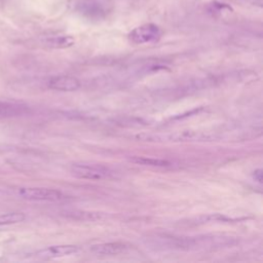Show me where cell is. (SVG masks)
<instances>
[{"label":"cell","mask_w":263,"mask_h":263,"mask_svg":"<svg viewBox=\"0 0 263 263\" xmlns=\"http://www.w3.org/2000/svg\"><path fill=\"white\" fill-rule=\"evenodd\" d=\"M26 219L24 213L21 212H12V213H5L0 215V226L3 225H11L23 222Z\"/></svg>","instance_id":"obj_10"},{"label":"cell","mask_w":263,"mask_h":263,"mask_svg":"<svg viewBox=\"0 0 263 263\" xmlns=\"http://www.w3.org/2000/svg\"><path fill=\"white\" fill-rule=\"evenodd\" d=\"M70 172L76 178L87 180H104L113 176V171L98 163L75 162L70 165Z\"/></svg>","instance_id":"obj_1"},{"label":"cell","mask_w":263,"mask_h":263,"mask_svg":"<svg viewBox=\"0 0 263 263\" xmlns=\"http://www.w3.org/2000/svg\"><path fill=\"white\" fill-rule=\"evenodd\" d=\"M79 248L74 245H59V246H50L44 249H41L36 252V257L40 259H55L63 258L67 256L74 255L78 253Z\"/></svg>","instance_id":"obj_5"},{"label":"cell","mask_w":263,"mask_h":263,"mask_svg":"<svg viewBox=\"0 0 263 263\" xmlns=\"http://www.w3.org/2000/svg\"><path fill=\"white\" fill-rule=\"evenodd\" d=\"M74 43V38L68 35L51 36L45 39V44L51 48H67L72 46Z\"/></svg>","instance_id":"obj_9"},{"label":"cell","mask_w":263,"mask_h":263,"mask_svg":"<svg viewBox=\"0 0 263 263\" xmlns=\"http://www.w3.org/2000/svg\"><path fill=\"white\" fill-rule=\"evenodd\" d=\"M238 1H241V2L248 3V4H252V5L262 6V0H238Z\"/></svg>","instance_id":"obj_14"},{"label":"cell","mask_w":263,"mask_h":263,"mask_svg":"<svg viewBox=\"0 0 263 263\" xmlns=\"http://www.w3.org/2000/svg\"><path fill=\"white\" fill-rule=\"evenodd\" d=\"M162 35L161 29L152 23L144 24L133 29L127 37L128 40L135 44H146L157 42Z\"/></svg>","instance_id":"obj_3"},{"label":"cell","mask_w":263,"mask_h":263,"mask_svg":"<svg viewBox=\"0 0 263 263\" xmlns=\"http://www.w3.org/2000/svg\"><path fill=\"white\" fill-rule=\"evenodd\" d=\"M210 11L213 12L214 14H221L222 12L224 11H227V12H230L232 11V8L225 4V3H218V2H214L211 4L210 6Z\"/></svg>","instance_id":"obj_12"},{"label":"cell","mask_w":263,"mask_h":263,"mask_svg":"<svg viewBox=\"0 0 263 263\" xmlns=\"http://www.w3.org/2000/svg\"><path fill=\"white\" fill-rule=\"evenodd\" d=\"M21 108H20V106H15V105H12V104L0 102V116H7V115H12V114H17L21 111Z\"/></svg>","instance_id":"obj_11"},{"label":"cell","mask_w":263,"mask_h":263,"mask_svg":"<svg viewBox=\"0 0 263 263\" xmlns=\"http://www.w3.org/2000/svg\"><path fill=\"white\" fill-rule=\"evenodd\" d=\"M129 249V246L124 242H103L93 245L90 248V251L96 255L101 256H115L122 253H125Z\"/></svg>","instance_id":"obj_7"},{"label":"cell","mask_w":263,"mask_h":263,"mask_svg":"<svg viewBox=\"0 0 263 263\" xmlns=\"http://www.w3.org/2000/svg\"><path fill=\"white\" fill-rule=\"evenodd\" d=\"M79 8L81 13L88 18L101 20L111 12L113 0H82Z\"/></svg>","instance_id":"obj_4"},{"label":"cell","mask_w":263,"mask_h":263,"mask_svg":"<svg viewBox=\"0 0 263 263\" xmlns=\"http://www.w3.org/2000/svg\"><path fill=\"white\" fill-rule=\"evenodd\" d=\"M262 168H257L253 172V179L258 183V184H262L263 182V174H262Z\"/></svg>","instance_id":"obj_13"},{"label":"cell","mask_w":263,"mask_h":263,"mask_svg":"<svg viewBox=\"0 0 263 263\" xmlns=\"http://www.w3.org/2000/svg\"><path fill=\"white\" fill-rule=\"evenodd\" d=\"M17 192L22 198L33 201L55 202L66 198V195L62 191L44 187H22Z\"/></svg>","instance_id":"obj_2"},{"label":"cell","mask_w":263,"mask_h":263,"mask_svg":"<svg viewBox=\"0 0 263 263\" xmlns=\"http://www.w3.org/2000/svg\"><path fill=\"white\" fill-rule=\"evenodd\" d=\"M129 161L145 166H154V167H167L172 165V162L166 159L154 158V157H146V156H132Z\"/></svg>","instance_id":"obj_8"},{"label":"cell","mask_w":263,"mask_h":263,"mask_svg":"<svg viewBox=\"0 0 263 263\" xmlns=\"http://www.w3.org/2000/svg\"><path fill=\"white\" fill-rule=\"evenodd\" d=\"M47 85L49 88L60 91H74L80 87V81L73 76L59 75L51 77Z\"/></svg>","instance_id":"obj_6"}]
</instances>
